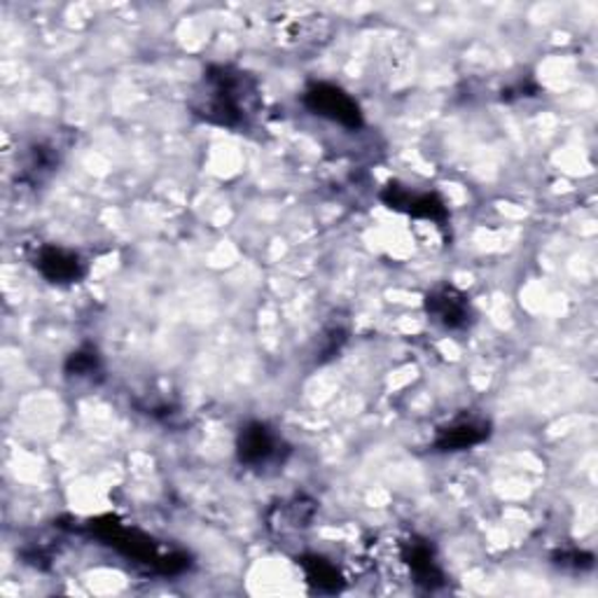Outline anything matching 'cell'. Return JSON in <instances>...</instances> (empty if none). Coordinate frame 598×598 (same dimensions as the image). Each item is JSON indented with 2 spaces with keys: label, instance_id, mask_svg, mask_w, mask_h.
Wrapping results in <instances>:
<instances>
[{
  "label": "cell",
  "instance_id": "cell-1",
  "mask_svg": "<svg viewBox=\"0 0 598 598\" xmlns=\"http://www.w3.org/2000/svg\"><path fill=\"white\" fill-rule=\"evenodd\" d=\"M192 110L217 127H246L260 110L256 77L234 66H211L197 87Z\"/></svg>",
  "mask_w": 598,
  "mask_h": 598
},
{
  "label": "cell",
  "instance_id": "cell-2",
  "mask_svg": "<svg viewBox=\"0 0 598 598\" xmlns=\"http://www.w3.org/2000/svg\"><path fill=\"white\" fill-rule=\"evenodd\" d=\"M288 451L290 449L283 443L281 435L262 421L246 423L239 433V439H236V456H239V463L248 470L283 465Z\"/></svg>",
  "mask_w": 598,
  "mask_h": 598
},
{
  "label": "cell",
  "instance_id": "cell-3",
  "mask_svg": "<svg viewBox=\"0 0 598 598\" xmlns=\"http://www.w3.org/2000/svg\"><path fill=\"white\" fill-rule=\"evenodd\" d=\"M304 105L313 115L337 122L346 129L363 127V113L353 97H349L341 87L329 83H313L304 91Z\"/></svg>",
  "mask_w": 598,
  "mask_h": 598
},
{
  "label": "cell",
  "instance_id": "cell-4",
  "mask_svg": "<svg viewBox=\"0 0 598 598\" xmlns=\"http://www.w3.org/2000/svg\"><path fill=\"white\" fill-rule=\"evenodd\" d=\"M428 316L445 329H465L472 323L470 299L453 286H439L426 297Z\"/></svg>",
  "mask_w": 598,
  "mask_h": 598
},
{
  "label": "cell",
  "instance_id": "cell-5",
  "mask_svg": "<svg viewBox=\"0 0 598 598\" xmlns=\"http://www.w3.org/2000/svg\"><path fill=\"white\" fill-rule=\"evenodd\" d=\"M316 500L309 496H292L288 500H281L270 510V516H266V522H270V528L278 538H290V535L304 533L313 516H316Z\"/></svg>",
  "mask_w": 598,
  "mask_h": 598
},
{
  "label": "cell",
  "instance_id": "cell-6",
  "mask_svg": "<svg viewBox=\"0 0 598 598\" xmlns=\"http://www.w3.org/2000/svg\"><path fill=\"white\" fill-rule=\"evenodd\" d=\"M398 559L407 565L409 573H412V580L416 585L426 589H437L445 585V573L439 569L433 547L426 540L412 538L407 543H400Z\"/></svg>",
  "mask_w": 598,
  "mask_h": 598
},
{
  "label": "cell",
  "instance_id": "cell-7",
  "mask_svg": "<svg viewBox=\"0 0 598 598\" xmlns=\"http://www.w3.org/2000/svg\"><path fill=\"white\" fill-rule=\"evenodd\" d=\"M36 266L47 281L59 283V286H66V283H77L87 272L80 256L73 253V250L57 248V246H42L38 250Z\"/></svg>",
  "mask_w": 598,
  "mask_h": 598
},
{
  "label": "cell",
  "instance_id": "cell-8",
  "mask_svg": "<svg viewBox=\"0 0 598 598\" xmlns=\"http://www.w3.org/2000/svg\"><path fill=\"white\" fill-rule=\"evenodd\" d=\"M491 435L489 421L477 419V416H465L449 423V426L439 428L435 437V449L437 451H465L486 443Z\"/></svg>",
  "mask_w": 598,
  "mask_h": 598
},
{
  "label": "cell",
  "instance_id": "cell-9",
  "mask_svg": "<svg viewBox=\"0 0 598 598\" xmlns=\"http://www.w3.org/2000/svg\"><path fill=\"white\" fill-rule=\"evenodd\" d=\"M382 197H384V201L388 203L390 209L407 211L409 215L435 220V223H443V220L447 217L445 201L439 199L437 195H416L412 190H407V187L388 185Z\"/></svg>",
  "mask_w": 598,
  "mask_h": 598
},
{
  "label": "cell",
  "instance_id": "cell-10",
  "mask_svg": "<svg viewBox=\"0 0 598 598\" xmlns=\"http://www.w3.org/2000/svg\"><path fill=\"white\" fill-rule=\"evenodd\" d=\"M299 565H302L307 582L316 591L335 594V591L341 589V577H339L335 565L329 563L327 559L316 557V555H307V557L299 559Z\"/></svg>",
  "mask_w": 598,
  "mask_h": 598
},
{
  "label": "cell",
  "instance_id": "cell-11",
  "mask_svg": "<svg viewBox=\"0 0 598 598\" xmlns=\"http://www.w3.org/2000/svg\"><path fill=\"white\" fill-rule=\"evenodd\" d=\"M57 164H59V157H57L54 148L38 144L30 148L26 162H24V169L20 173V180L28 183V185H40L57 169Z\"/></svg>",
  "mask_w": 598,
  "mask_h": 598
},
{
  "label": "cell",
  "instance_id": "cell-12",
  "mask_svg": "<svg viewBox=\"0 0 598 598\" xmlns=\"http://www.w3.org/2000/svg\"><path fill=\"white\" fill-rule=\"evenodd\" d=\"M99 372H101V356L94 346H85V349L75 351L66 363V374L75 376V379H91V376Z\"/></svg>",
  "mask_w": 598,
  "mask_h": 598
},
{
  "label": "cell",
  "instance_id": "cell-13",
  "mask_svg": "<svg viewBox=\"0 0 598 598\" xmlns=\"http://www.w3.org/2000/svg\"><path fill=\"white\" fill-rule=\"evenodd\" d=\"M559 565H563V569H565V565H571V569H575V571H582V569H589V565H591V557L589 555H585V552H563V555H559V561H557Z\"/></svg>",
  "mask_w": 598,
  "mask_h": 598
}]
</instances>
